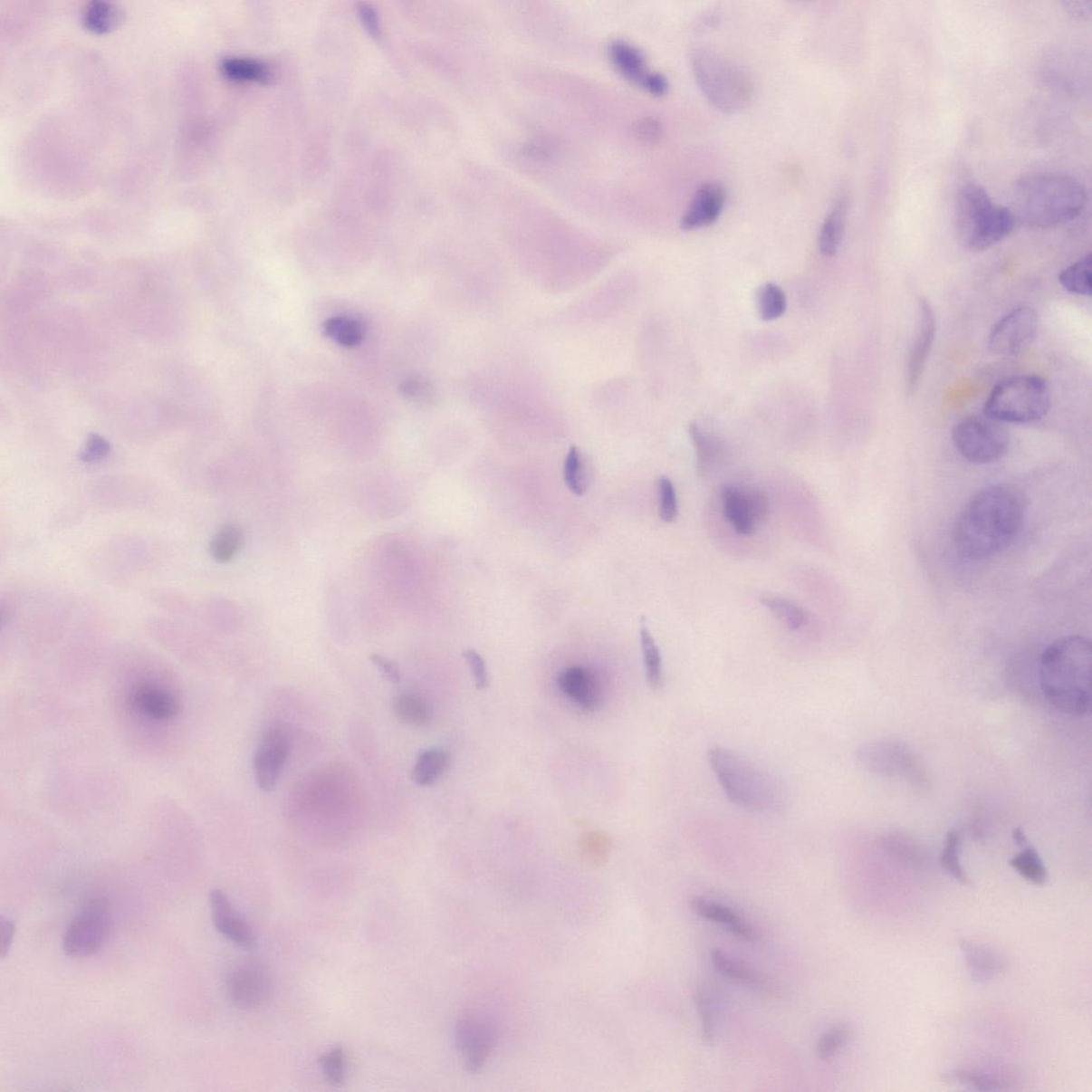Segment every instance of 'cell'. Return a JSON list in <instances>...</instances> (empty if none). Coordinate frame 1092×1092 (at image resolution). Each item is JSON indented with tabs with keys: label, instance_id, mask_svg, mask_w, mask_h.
Listing matches in <instances>:
<instances>
[{
	"label": "cell",
	"instance_id": "6f0895ef",
	"mask_svg": "<svg viewBox=\"0 0 1092 1092\" xmlns=\"http://www.w3.org/2000/svg\"><path fill=\"white\" fill-rule=\"evenodd\" d=\"M1013 841L1020 846L1028 844V839H1026L1025 833L1021 828H1017V829L1013 831Z\"/></svg>",
	"mask_w": 1092,
	"mask_h": 1092
},
{
	"label": "cell",
	"instance_id": "e0dca14e",
	"mask_svg": "<svg viewBox=\"0 0 1092 1092\" xmlns=\"http://www.w3.org/2000/svg\"><path fill=\"white\" fill-rule=\"evenodd\" d=\"M725 201H727V194L722 185L717 183L702 185L683 216L682 229L692 231L713 225L722 215Z\"/></svg>",
	"mask_w": 1092,
	"mask_h": 1092
},
{
	"label": "cell",
	"instance_id": "d6986e66",
	"mask_svg": "<svg viewBox=\"0 0 1092 1092\" xmlns=\"http://www.w3.org/2000/svg\"><path fill=\"white\" fill-rule=\"evenodd\" d=\"M711 962L720 974L727 977L728 980L741 983L742 986L757 990V991L765 992L771 995H778L780 989L772 983L771 980L760 973L759 971L750 967V965L740 962L734 958L729 957L727 953L720 950H713L711 952Z\"/></svg>",
	"mask_w": 1092,
	"mask_h": 1092
},
{
	"label": "cell",
	"instance_id": "4316f807",
	"mask_svg": "<svg viewBox=\"0 0 1092 1092\" xmlns=\"http://www.w3.org/2000/svg\"><path fill=\"white\" fill-rule=\"evenodd\" d=\"M393 709L401 722L414 727H425L434 716L428 700L416 694H399L394 701Z\"/></svg>",
	"mask_w": 1092,
	"mask_h": 1092
},
{
	"label": "cell",
	"instance_id": "f5cc1de1",
	"mask_svg": "<svg viewBox=\"0 0 1092 1092\" xmlns=\"http://www.w3.org/2000/svg\"><path fill=\"white\" fill-rule=\"evenodd\" d=\"M640 135L646 139L656 141L663 135V126L656 119H647L640 125Z\"/></svg>",
	"mask_w": 1092,
	"mask_h": 1092
},
{
	"label": "cell",
	"instance_id": "8992f818",
	"mask_svg": "<svg viewBox=\"0 0 1092 1092\" xmlns=\"http://www.w3.org/2000/svg\"><path fill=\"white\" fill-rule=\"evenodd\" d=\"M692 67L702 92L720 111L736 112L752 101V80L729 59L701 48L693 53Z\"/></svg>",
	"mask_w": 1092,
	"mask_h": 1092
},
{
	"label": "cell",
	"instance_id": "d590c367",
	"mask_svg": "<svg viewBox=\"0 0 1092 1092\" xmlns=\"http://www.w3.org/2000/svg\"><path fill=\"white\" fill-rule=\"evenodd\" d=\"M762 605L770 609L780 621H782L786 627L790 629H800L808 621L806 611L801 606L789 601V599L777 597H762Z\"/></svg>",
	"mask_w": 1092,
	"mask_h": 1092
},
{
	"label": "cell",
	"instance_id": "7402d4cb",
	"mask_svg": "<svg viewBox=\"0 0 1092 1092\" xmlns=\"http://www.w3.org/2000/svg\"><path fill=\"white\" fill-rule=\"evenodd\" d=\"M560 686L568 698L586 710H593L599 702L596 677L583 667L569 668L560 677Z\"/></svg>",
	"mask_w": 1092,
	"mask_h": 1092
},
{
	"label": "cell",
	"instance_id": "1f68e13d",
	"mask_svg": "<svg viewBox=\"0 0 1092 1092\" xmlns=\"http://www.w3.org/2000/svg\"><path fill=\"white\" fill-rule=\"evenodd\" d=\"M640 642L642 656H644L647 681L649 683L651 688H661L664 681L662 656L649 628L646 627H641Z\"/></svg>",
	"mask_w": 1092,
	"mask_h": 1092
},
{
	"label": "cell",
	"instance_id": "ee69618b",
	"mask_svg": "<svg viewBox=\"0 0 1092 1092\" xmlns=\"http://www.w3.org/2000/svg\"><path fill=\"white\" fill-rule=\"evenodd\" d=\"M322 1072L327 1081L333 1086H340L346 1078V1053L344 1049L336 1046L322 1055L321 1059Z\"/></svg>",
	"mask_w": 1092,
	"mask_h": 1092
},
{
	"label": "cell",
	"instance_id": "8d00e7d4",
	"mask_svg": "<svg viewBox=\"0 0 1092 1092\" xmlns=\"http://www.w3.org/2000/svg\"><path fill=\"white\" fill-rule=\"evenodd\" d=\"M119 22V11L110 3L92 2L83 12V24L96 34H105Z\"/></svg>",
	"mask_w": 1092,
	"mask_h": 1092
},
{
	"label": "cell",
	"instance_id": "4dcf8cb0",
	"mask_svg": "<svg viewBox=\"0 0 1092 1092\" xmlns=\"http://www.w3.org/2000/svg\"><path fill=\"white\" fill-rule=\"evenodd\" d=\"M611 53H613L615 62L623 73L645 87L647 78L652 73L647 71L646 59L637 48L627 43H618L614 45Z\"/></svg>",
	"mask_w": 1092,
	"mask_h": 1092
},
{
	"label": "cell",
	"instance_id": "7bdbcfd3",
	"mask_svg": "<svg viewBox=\"0 0 1092 1092\" xmlns=\"http://www.w3.org/2000/svg\"><path fill=\"white\" fill-rule=\"evenodd\" d=\"M850 1033L851 1028L848 1024L843 1023L833 1026L832 1029L821 1036L819 1041L818 1048H816L819 1058L823 1061L830 1060L845 1046V1043L848 1042Z\"/></svg>",
	"mask_w": 1092,
	"mask_h": 1092
},
{
	"label": "cell",
	"instance_id": "bcb514c9",
	"mask_svg": "<svg viewBox=\"0 0 1092 1092\" xmlns=\"http://www.w3.org/2000/svg\"><path fill=\"white\" fill-rule=\"evenodd\" d=\"M658 497L659 517L666 523H671L679 513V506H677L675 485L667 476L658 478Z\"/></svg>",
	"mask_w": 1092,
	"mask_h": 1092
},
{
	"label": "cell",
	"instance_id": "836d02e7",
	"mask_svg": "<svg viewBox=\"0 0 1092 1092\" xmlns=\"http://www.w3.org/2000/svg\"><path fill=\"white\" fill-rule=\"evenodd\" d=\"M244 544V533L235 525H227L217 532L209 546L216 561L225 563L235 557Z\"/></svg>",
	"mask_w": 1092,
	"mask_h": 1092
},
{
	"label": "cell",
	"instance_id": "83f0119b",
	"mask_svg": "<svg viewBox=\"0 0 1092 1092\" xmlns=\"http://www.w3.org/2000/svg\"><path fill=\"white\" fill-rule=\"evenodd\" d=\"M689 435L697 454L698 470L704 473L710 471L723 457V443L709 431L702 429L697 423L689 426Z\"/></svg>",
	"mask_w": 1092,
	"mask_h": 1092
},
{
	"label": "cell",
	"instance_id": "5b68a950",
	"mask_svg": "<svg viewBox=\"0 0 1092 1092\" xmlns=\"http://www.w3.org/2000/svg\"><path fill=\"white\" fill-rule=\"evenodd\" d=\"M1016 218L1011 208L997 206L982 186L970 183L959 190L956 229L965 248L981 252L1010 235Z\"/></svg>",
	"mask_w": 1092,
	"mask_h": 1092
},
{
	"label": "cell",
	"instance_id": "ba28073f",
	"mask_svg": "<svg viewBox=\"0 0 1092 1092\" xmlns=\"http://www.w3.org/2000/svg\"><path fill=\"white\" fill-rule=\"evenodd\" d=\"M864 770L886 778H902L912 785L926 788L929 779L917 755L904 743L874 741L864 743L857 752Z\"/></svg>",
	"mask_w": 1092,
	"mask_h": 1092
},
{
	"label": "cell",
	"instance_id": "603a6c76",
	"mask_svg": "<svg viewBox=\"0 0 1092 1092\" xmlns=\"http://www.w3.org/2000/svg\"><path fill=\"white\" fill-rule=\"evenodd\" d=\"M848 215V197L839 195L819 232V247L821 254L831 257L838 254L845 234Z\"/></svg>",
	"mask_w": 1092,
	"mask_h": 1092
},
{
	"label": "cell",
	"instance_id": "6da1fadb",
	"mask_svg": "<svg viewBox=\"0 0 1092 1092\" xmlns=\"http://www.w3.org/2000/svg\"><path fill=\"white\" fill-rule=\"evenodd\" d=\"M1026 503L1021 491L1011 484L981 490L960 513L953 539L960 555L985 560L1011 546L1024 521Z\"/></svg>",
	"mask_w": 1092,
	"mask_h": 1092
},
{
	"label": "cell",
	"instance_id": "74e56055",
	"mask_svg": "<svg viewBox=\"0 0 1092 1092\" xmlns=\"http://www.w3.org/2000/svg\"><path fill=\"white\" fill-rule=\"evenodd\" d=\"M960 846H962V834L957 830L947 832L944 850H942L941 864L953 878L964 886H972V882L960 862Z\"/></svg>",
	"mask_w": 1092,
	"mask_h": 1092
},
{
	"label": "cell",
	"instance_id": "4fadbf2b",
	"mask_svg": "<svg viewBox=\"0 0 1092 1092\" xmlns=\"http://www.w3.org/2000/svg\"><path fill=\"white\" fill-rule=\"evenodd\" d=\"M290 750V736L281 725H274L263 734L254 758L255 780L262 790L270 791L277 786Z\"/></svg>",
	"mask_w": 1092,
	"mask_h": 1092
},
{
	"label": "cell",
	"instance_id": "8fae6325",
	"mask_svg": "<svg viewBox=\"0 0 1092 1092\" xmlns=\"http://www.w3.org/2000/svg\"><path fill=\"white\" fill-rule=\"evenodd\" d=\"M1039 327L1037 311L1020 307L1005 315L990 332L988 350L1001 357L1018 356L1033 343Z\"/></svg>",
	"mask_w": 1092,
	"mask_h": 1092
},
{
	"label": "cell",
	"instance_id": "44dd1931",
	"mask_svg": "<svg viewBox=\"0 0 1092 1092\" xmlns=\"http://www.w3.org/2000/svg\"><path fill=\"white\" fill-rule=\"evenodd\" d=\"M959 946L972 980L977 982L992 981L1006 968L1003 957L991 947L965 939L959 941Z\"/></svg>",
	"mask_w": 1092,
	"mask_h": 1092
},
{
	"label": "cell",
	"instance_id": "f907efd6",
	"mask_svg": "<svg viewBox=\"0 0 1092 1092\" xmlns=\"http://www.w3.org/2000/svg\"><path fill=\"white\" fill-rule=\"evenodd\" d=\"M369 658L371 663L376 666L377 669L381 672L382 675L386 677L388 681L393 684H398L400 682L401 675L398 665L392 661H389V659L387 657L379 656V654H373V656H370Z\"/></svg>",
	"mask_w": 1092,
	"mask_h": 1092
},
{
	"label": "cell",
	"instance_id": "c3c4849f",
	"mask_svg": "<svg viewBox=\"0 0 1092 1092\" xmlns=\"http://www.w3.org/2000/svg\"><path fill=\"white\" fill-rule=\"evenodd\" d=\"M464 656L467 665H469L476 688H487L489 685V675L487 666H485L482 656L474 649H466L464 652Z\"/></svg>",
	"mask_w": 1092,
	"mask_h": 1092
},
{
	"label": "cell",
	"instance_id": "f546056e",
	"mask_svg": "<svg viewBox=\"0 0 1092 1092\" xmlns=\"http://www.w3.org/2000/svg\"><path fill=\"white\" fill-rule=\"evenodd\" d=\"M1061 286L1067 292L1078 296H1091L1092 292V257L1087 254L1083 259L1072 263L1058 275Z\"/></svg>",
	"mask_w": 1092,
	"mask_h": 1092
},
{
	"label": "cell",
	"instance_id": "f6af8a7d",
	"mask_svg": "<svg viewBox=\"0 0 1092 1092\" xmlns=\"http://www.w3.org/2000/svg\"><path fill=\"white\" fill-rule=\"evenodd\" d=\"M694 1001L700 1019L702 1039L705 1043H712L715 1039V1021H714L711 1001L705 990L695 989Z\"/></svg>",
	"mask_w": 1092,
	"mask_h": 1092
},
{
	"label": "cell",
	"instance_id": "d6a6232c",
	"mask_svg": "<svg viewBox=\"0 0 1092 1092\" xmlns=\"http://www.w3.org/2000/svg\"><path fill=\"white\" fill-rule=\"evenodd\" d=\"M882 848L887 853L896 857L897 860L907 864L912 867L922 868L928 862V856L919 845L912 841V839L899 837L890 836L886 837L881 841Z\"/></svg>",
	"mask_w": 1092,
	"mask_h": 1092
},
{
	"label": "cell",
	"instance_id": "30bf717a",
	"mask_svg": "<svg viewBox=\"0 0 1092 1092\" xmlns=\"http://www.w3.org/2000/svg\"><path fill=\"white\" fill-rule=\"evenodd\" d=\"M112 915L104 899H92L71 921L63 937V951L71 958L94 955L110 938Z\"/></svg>",
	"mask_w": 1092,
	"mask_h": 1092
},
{
	"label": "cell",
	"instance_id": "2e32d148",
	"mask_svg": "<svg viewBox=\"0 0 1092 1092\" xmlns=\"http://www.w3.org/2000/svg\"><path fill=\"white\" fill-rule=\"evenodd\" d=\"M215 927L225 938L243 949H252L256 944L254 928L249 922L234 908L229 897L219 889L209 893Z\"/></svg>",
	"mask_w": 1092,
	"mask_h": 1092
},
{
	"label": "cell",
	"instance_id": "277c9868",
	"mask_svg": "<svg viewBox=\"0 0 1092 1092\" xmlns=\"http://www.w3.org/2000/svg\"><path fill=\"white\" fill-rule=\"evenodd\" d=\"M707 760L724 794L735 806L755 813L783 812L788 796L771 773L723 747H712Z\"/></svg>",
	"mask_w": 1092,
	"mask_h": 1092
},
{
	"label": "cell",
	"instance_id": "e575fe53",
	"mask_svg": "<svg viewBox=\"0 0 1092 1092\" xmlns=\"http://www.w3.org/2000/svg\"><path fill=\"white\" fill-rule=\"evenodd\" d=\"M1011 867L1015 869L1025 880L1037 886L1045 885L1048 881V872L1043 864L1041 857L1038 855L1036 849L1026 848L1013 857L1010 862Z\"/></svg>",
	"mask_w": 1092,
	"mask_h": 1092
},
{
	"label": "cell",
	"instance_id": "9f6ffc18",
	"mask_svg": "<svg viewBox=\"0 0 1092 1092\" xmlns=\"http://www.w3.org/2000/svg\"><path fill=\"white\" fill-rule=\"evenodd\" d=\"M1090 3H1066V8L1071 12L1073 15L1085 17L1090 14Z\"/></svg>",
	"mask_w": 1092,
	"mask_h": 1092
},
{
	"label": "cell",
	"instance_id": "d4e9b609",
	"mask_svg": "<svg viewBox=\"0 0 1092 1092\" xmlns=\"http://www.w3.org/2000/svg\"><path fill=\"white\" fill-rule=\"evenodd\" d=\"M221 73L227 80L237 82H267L272 70L260 60L244 57H227L220 64Z\"/></svg>",
	"mask_w": 1092,
	"mask_h": 1092
},
{
	"label": "cell",
	"instance_id": "60d3db41",
	"mask_svg": "<svg viewBox=\"0 0 1092 1092\" xmlns=\"http://www.w3.org/2000/svg\"><path fill=\"white\" fill-rule=\"evenodd\" d=\"M580 848L585 859L593 866H602L608 860L610 851V839L606 834L599 831L588 832L581 838Z\"/></svg>",
	"mask_w": 1092,
	"mask_h": 1092
},
{
	"label": "cell",
	"instance_id": "9a60e30c",
	"mask_svg": "<svg viewBox=\"0 0 1092 1092\" xmlns=\"http://www.w3.org/2000/svg\"><path fill=\"white\" fill-rule=\"evenodd\" d=\"M937 334V320L932 304L925 298H921L917 309V332L914 347H912L908 361L907 383L912 394L919 386L924 369H925L929 353Z\"/></svg>",
	"mask_w": 1092,
	"mask_h": 1092
},
{
	"label": "cell",
	"instance_id": "816d5d0a",
	"mask_svg": "<svg viewBox=\"0 0 1092 1092\" xmlns=\"http://www.w3.org/2000/svg\"><path fill=\"white\" fill-rule=\"evenodd\" d=\"M0 929H2V935H0V938H2V942H0V955H2L4 958L7 956V953L10 951L12 941H14L15 924L14 921H11L7 919V917L2 915V917H0Z\"/></svg>",
	"mask_w": 1092,
	"mask_h": 1092
},
{
	"label": "cell",
	"instance_id": "3957f363",
	"mask_svg": "<svg viewBox=\"0 0 1092 1092\" xmlns=\"http://www.w3.org/2000/svg\"><path fill=\"white\" fill-rule=\"evenodd\" d=\"M1087 202V191L1078 179L1059 173H1030L1013 185L1011 211L1025 225L1049 229L1077 219Z\"/></svg>",
	"mask_w": 1092,
	"mask_h": 1092
},
{
	"label": "cell",
	"instance_id": "52a82bcc",
	"mask_svg": "<svg viewBox=\"0 0 1092 1092\" xmlns=\"http://www.w3.org/2000/svg\"><path fill=\"white\" fill-rule=\"evenodd\" d=\"M1049 407L1051 394L1046 380L1038 376H1015L995 386L983 411L998 423L1029 424L1040 421Z\"/></svg>",
	"mask_w": 1092,
	"mask_h": 1092
},
{
	"label": "cell",
	"instance_id": "5bb4252c",
	"mask_svg": "<svg viewBox=\"0 0 1092 1092\" xmlns=\"http://www.w3.org/2000/svg\"><path fill=\"white\" fill-rule=\"evenodd\" d=\"M226 988L232 1003L239 1010H255L268 998V977L259 965L243 964L231 972Z\"/></svg>",
	"mask_w": 1092,
	"mask_h": 1092
},
{
	"label": "cell",
	"instance_id": "7dc6e473",
	"mask_svg": "<svg viewBox=\"0 0 1092 1092\" xmlns=\"http://www.w3.org/2000/svg\"><path fill=\"white\" fill-rule=\"evenodd\" d=\"M745 496L754 524L765 521L771 512V503L766 494L760 490H749L745 491Z\"/></svg>",
	"mask_w": 1092,
	"mask_h": 1092
},
{
	"label": "cell",
	"instance_id": "ac0fdd59",
	"mask_svg": "<svg viewBox=\"0 0 1092 1092\" xmlns=\"http://www.w3.org/2000/svg\"><path fill=\"white\" fill-rule=\"evenodd\" d=\"M129 701L137 712L158 722H170L179 711L176 698L164 689L148 684H141L131 690Z\"/></svg>",
	"mask_w": 1092,
	"mask_h": 1092
},
{
	"label": "cell",
	"instance_id": "7a4b0ae2",
	"mask_svg": "<svg viewBox=\"0 0 1092 1092\" xmlns=\"http://www.w3.org/2000/svg\"><path fill=\"white\" fill-rule=\"evenodd\" d=\"M1091 662V641L1084 636L1055 640L1043 651L1040 688L1056 710L1072 717L1090 715Z\"/></svg>",
	"mask_w": 1092,
	"mask_h": 1092
},
{
	"label": "cell",
	"instance_id": "7c38bea8",
	"mask_svg": "<svg viewBox=\"0 0 1092 1092\" xmlns=\"http://www.w3.org/2000/svg\"><path fill=\"white\" fill-rule=\"evenodd\" d=\"M455 1039L464 1056L466 1069L477 1072L483 1069L495 1046L496 1033L493 1024L477 1012H467L461 1016L455 1026Z\"/></svg>",
	"mask_w": 1092,
	"mask_h": 1092
},
{
	"label": "cell",
	"instance_id": "cb8c5ba5",
	"mask_svg": "<svg viewBox=\"0 0 1092 1092\" xmlns=\"http://www.w3.org/2000/svg\"><path fill=\"white\" fill-rule=\"evenodd\" d=\"M723 501L725 517L735 532L742 536L752 535L757 525L750 514L745 491L728 485L723 490Z\"/></svg>",
	"mask_w": 1092,
	"mask_h": 1092
},
{
	"label": "cell",
	"instance_id": "ab89813d",
	"mask_svg": "<svg viewBox=\"0 0 1092 1092\" xmlns=\"http://www.w3.org/2000/svg\"><path fill=\"white\" fill-rule=\"evenodd\" d=\"M758 308L762 320L766 321L778 320L786 311L784 292L775 283L762 286L758 296Z\"/></svg>",
	"mask_w": 1092,
	"mask_h": 1092
},
{
	"label": "cell",
	"instance_id": "484cf974",
	"mask_svg": "<svg viewBox=\"0 0 1092 1092\" xmlns=\"http://www.w3.org/2000/svg\"><path fill=\"white\" fill-rule=\"evenodd\" d=\"M451 757L442 749H430L417 758L412 770L413 782L419 786H429L439 780L448 770Z\"/></svg>",
	"mask_w": 1092,
	"mask_h": 1092
},
{
	"label": "cell",
	"instance_id": "681fc988",
	"mask_svg": "<svg viewBox=\"0 0 1092 1092\" xmlns=\"http://www.w3.org/2000/svg\"><path fill=\"white\" fill-rule=\"evenodd\" d=\"M110 453V445L108 443L98 436H93L87 443L85 451L81 455V459L89 464L98 462L104 459L107 454Z\"/></svg>",
	"mask_w": 1092,
	"mask_h": 1092
},
{
	"label": "cell",
	"instance_id": "f35d334b",
	"mask_svg": "<svg viewBox=\"0 0 1092 1092\" xmlns=\"http://www.w3.org/2000/svg\"><path fill=\"white\" fill-rule=\"evenodd\" d=\"M327 334L344 347H353L361 343L364 336V327L361 322L347 317H334L326 322Z\"/></svg>",
	"mask_w": 1092,
	"mask_h": 1092
},
{
	"label": "cell",
	"instance_id": "b9f144b4",
	"mask_svg": "<svg viewBox=\"0 0 1092 1092\" xmlns=\"http://www.w3.org/2000/svg\"><path fill=\"white\" fill-rule=\"evenodd\" d=\"M563 479L567 488L576 496H583L586 492L585 474L583 461H581L579 449L575 446L570 448L566 461L565 469H563Z\"/></svg>",
	"mask_w": 1092,
	"mask_h": 1092
},
{
	"label": "cell",
	"instance_id": "f1b7e54d",
	"mask_svg": "<svg viewBox=\"0 0 1092 1092\" xmlns=\"http://www.w3.org/2000/svg\"><path fill=\"white\" fill-rule=\"evenodd\" d=\"M944 1083L965 1086L981 1091H1000L1010 1089L1012 1083L1001 1078L991 1076L975 1070L958 1069L944 1074Z\"/></svg>",
	"mask_w": 1092,
	"mask_h": 1092
},
{
	"label": "cell",
	"instance_id": "ffe728a7",
	"mask_svg": "<svg viewBox=\"0 0 1092 1092\" xmlns=\"http://www.w3.org/2000/svg\"><path fill=\"white\" fill-rule=\"evenodd\" d=\"M690 907L704 919L724 926L741 940L749 944L759 940L754 928L727 905L712 902L710 899L694 897L690 902Z\"/></svg>",
	"mask_w": 1092,
	"mask_h": 1092
},
{
	"label": "cell",
	"instance_id": "9c48e42d",
	"mask_svg": "<svg viewBox=\"0 0 1092 1092\" xmlns=\"http://www.w3.org/2000/svg\"><path fill=\"white\" fill-rule=\"evenodd\" d=\"M952 439L958 453L975 465L999 461L1010 446V436L1003 426L987 417L963 419L953 427Z\"/></svg>",
	"mask_w": 1092,
	"mask_h": 1092
},
{
	"label": "cell",
	"instance_id": "11a10c76",
	"mask_svg": "<svg viewBox=\"0 0 1092 1092\" xmlns=\"http://www.w3.org/2000/svg\"><path fill=\"white\" fill-rule=\"evenodd\" d=\"M645 87L653 94L663 95L667 92L668 81L664 75L652 73L647 78Z\"/></svg>",
	"mask_w": 1092,
	"mask_h": 1092
},
{
	"label": "cell",
	"instance_id": "db71d44e",
	"mask_svg": "<svg viewBox=\"0 0 1092 1092\" xmlns=\"http://www.w3.org/2000/svg\"><path fill=\"white\" fill-rule=\"evenodd\" d=\"M359 12H361L362 22L365 28L369 30V33L371 35H375V37L379 35V24H378V17L375 10L371 8L370 5H363L361 9H359Z\"/></svg>",
	"mask_w": 1092,
	"mask_h": 1092
}]
</instances>
